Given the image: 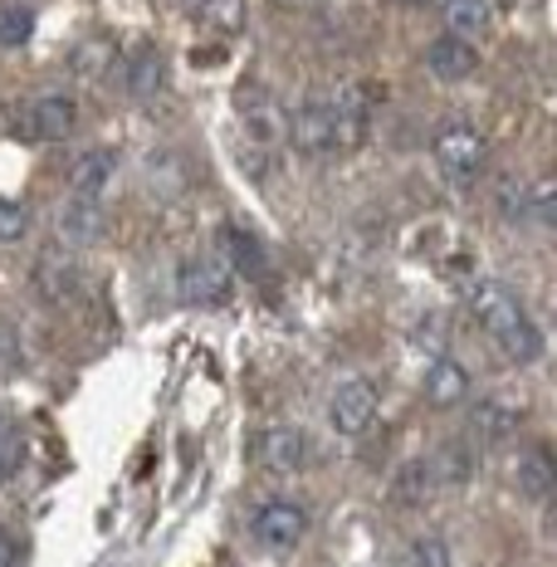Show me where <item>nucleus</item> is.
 <instances>
[{
  "instance_id": "f257e3e1",
  "label": "nucleus",
  "mask_w": 557,
  "mask_h": 567,
  "mask_svg": "<svg viewBox=\"0 0 557 567\" xmlns=\"http://www.w3.org/2000/svg\"><path fill=\"white\" fill-rule=\"evenodd\" d=\"M465 303H470V313L484 323V333L494 338V348H499L508 362H533L538 358V348H543L538 328L528 323V313L518 309V299L504 289V284H494V279L470 284Z\"/></svg>"
},
{
  "instance_id": "f03ea898",
  "label": "nucleus",
  "mask_w": 557,
  "mask_h": 567,
  "mask_svg": "<svg viewBox=\"0 0 557 567\" xmlns=\"http://www.w3.org/2000/svg\"><path fill=\"white\" fill-rule=\"evenodd\" d=\"M484 157H489V147H484L479 127L474 123H445L441 133H435V167L450 186H470L474 176L484 172Z\"/></svg>"
},
{
  "instance_id": "7ed1b4c3",
  "label": "nucleus",
  "mask_w": 557,
  "mask_h": 567,
  "mask_svg": "<svg viewBox=\"0 0 557 567\" xmlns=\"http://www.w3.org/2000/svg\"><path fill=\"white\" fill-rule=\"evenodd\" d=\"M230 284H235V275L225 269V259L192 255V259H182V269H176V299L192 303V309H216V303H225Z\"/></svg>"
},
{
  "instance_id": "20e7f679",
  "label": "nucleus",
  "mask_w": 557,
  "mask_h": 567,
  "mask_svg": "<svg viewBox=\"0 0 557 567\" xmlns=\"http://www.w3.org/2000/svg\"><path fill=\"white\" fill-rule=\"evenodd\" d=\"M283 133H289V142L303 152V157H323V152H333V147H338L333 103H323V99H303L299 109L289 113Z\"/></svg>"
},
{
  "instance_id": "39448f33",
  "label": "nucleus",
  "mask_w": 557,
  "mask_h": 567,
  "mask_svg": "<svg viewBox=\"0 0 557 567\" xmlns=\"http://www.w3.org/2000/svg\"><path fill=\"white\" fill-rule=\"evenodd\" d=\"M303 528H308V514L293 499H269V504H259L255 509V538L265 543V548H275V553L299 548Z\"/></svg>"
},
{
  "instance_id": "423d86ee",
  "label": "nucleus",
  "mask_w": 557,
  "mask_h": 567,
  "mask_svg": "<svg viewBox=\"0 0 557 567\" xmlns=\"http://www.w3.org/2000/svg\"><path fill=\"white\" fill-rule=\"evenodd\" d=\"M377 411V392L372 382H362V377H348V382H338L333 401H328V416H333V431L338 435H358L367 421H372Z\"/></svg>"
},
{
  "instance_id": "0eeeda50",
  "label": "nucleus",
  "mask_w": 557,
  "mask_h": 567,
  "mask_svg": "<svg viewBox=\"0 0 557 567\" xmlns=\"http://www.w3.org/2000/svg\"><path fill=\"white\" fill-rule=\"evenodd\" d=\"M103 235V206L99 196H69L64 210H59V240L74 245V250H84V245H93Z\"/></svg>"
},
{
  "instance_id": "6e6552de",
  "label": "nucleus",
  "mask_w": 557,
  "mask_h": 567,
  "mask_svg": "<svg viewBox=\"0 0 557 567\" xmlns=\"http://www.w3.org/2000/svg\"><path fill=\"white\" fill-rule=\"evenodd\" d=\"M240 123L250 127V137L259 142V147H269V142L283 133V123H289V117L279 113L275 93H265L259 84H245L240 89Z\"/></svg>"
},
{
  "instance_id": "1a4fd4ad",
  "label": "nucleus",
  "mask_w": 557,
  "mask_h": 567,
  "mask_svg": "<svg viewBox=\"0 0 557 567\" xmlns=\"http://www.w3.org/2000/svg\"><path fill=\"white\" fill-rule=\"evenodd\" d=\"M25 127H30V137H40V142H64V137L79 127V109H74V99H64V93H50V99L30 103Z\"/></svg>"
},
{
  "instance_id": "9d476101",
  "label": "nucleus",
  "mask_w": 557,
  "mask_h": 567,
  "mask_svg": "<svg viewBox=\"0 0 557 567\" xmlns=\"http://www.w3.org/2000/svg\"><path fill=\"white\" fill-rule=\"evenodd\" d=\"M425 64H431L435 79L455 84V79H470L474 74V64H479V50H474V40L441 34V40H431V50H425Z\"/></svg>"
},
{
  "instance_id": "9b49d317",
  "label": "nucleus",
  "mask_w": 557,
  "mask_h": 567,
  "mask_svg": "<svg viewBox=\"0 0 557 567\" xmlns=\"http://www.w3.org/2000/svg\"><path fill=\"white\" fill-rule=\"evenodd\" d=\"M259 460H265L269 470H279V475H293L308 460V435L293 431V425H269V431L259 435Z\"/></svg>"
},
{
  "instance_id": "f8f14e48",
  "label": "nucleus",
  "mask_w": 557,
  "mask_h": 567,
  "mask_svg": "<svg viewBox=\"0 0 557 567\" xmlns=\"http://www.w3.org/2000/svg\"><path fill=\"white\" fill-rule=\"evenodd\" d=\"M220 250H225V269H230V275H245V279H259L269 265L265 245L240 226H220Z\"/></svg>"
},
{
  "instance_id": "ddd939ff",
  "label": "nucleus",
  "mask_w": 557,
  "mask_h": 567,
  "mask_svg": "<svg viewBox=\"0 0 557 567\" xmlns=\"http://www.w3.org/2000/svg\"><path fill=\"white\" fill-rule=\"evenodd\" d=\"M465 396H470V372L460 368V362H450V358H435L431 377H425V401L445 411V406H460Z\"/></svg>"
},
{
  "instance_id": "4468645a",
  "label": "nucleus",
  "mask_w": 557,
  "mask_h": 567,
  "mask_svg": "<svg viewBox=\"0 0 557 567\" xmlns=\"http://www.w3.org/2000/svg\"><path fill=\"white\" fill-rule=\"evenodd\" d=\"M162 79H167V64H162V54L152 50V44H142V50L127 54V64H123V89L133 93V99H152V93L162 89Z\"/></svg>"
},
{
  "instance_id": "2eb2a0df",
  "label": "nucleus",
  "mask_w": 557,
  "mask_h": 567,
  "mask_svg": "<svg viewBox=\"0 0 557 567\" xmlns=\"http://www.w3.org/2000/svg\"><path fill=\"white\" fill-rule=\"evenodd\" d=\"M518 421H524V411L504 396H489L470 411V431L479 435V441H508V431H514Z\"/></svg>"
},
{
  "instance_id": "dca6fc26",
  "label": "nucleus",
  "mask_w": 557,
  "mask_h": 567,
  "mask_svg": "<svg viewBox=\"0 0 557 567\" xmlns=\"http://www.w3.org/2000/svg\"><path fill=\"white\" fill-rule=\"evenodd\" d=\"M113 167H117V157L109 147H89L84 157L74 162L69 182H74L79 196H103V192H109V182H113Z\"/></svg>"
},
{
  "instance_id": "f3484780",
  "label": "nucleus",
  "mask_w": 557,
  "mask_h": 567,
  "mask_svg": "<svg viewBox=\"0 0 557 567\" xmlns=\"http://www.w3.org/2000/svg\"><path fill=\"white\" fill-rule=\"evenodd\" d=\"M445 25L460 40H479L489 30V0H445Z\"/></svg>"
},
{
  "instance_id": "a211bd4d",
  "label": "nucleus",
  "mask_w": 557,
  "mask_h": 567,
  "mask_svg": "<svg viewBox=\"0 0 557 567\" xmlns=\"http://www.w3.org/2000/svg\"><path fill=\"white\" fill-rule=\"evenodd\" d=\"M474 470H479V460H474V451H470L465 441H450L445 451L431 460V475L441 480V484H470Z\"/></svg>"
},
{
  "instance_id": "6ab92c4d",
  "label": "nucleus",
  "mask_w": 557,
  "mask_h": 567,
  "mask_svg": "<svg viewBox=\"0 0 557 567\" xmlns=\"http://www.w3.org/2000/svg\"><path fill=\"white\" fill-rule=\"evenodd\" d=\"M518 484H524L528 499H553V451L548 445H538V451L524 455V465H518Z\"/></svg>"
},
{
  "instance_id": "aec40b11",
  "label": "nucleus",
  "mask_w": 557,
  "mask_h": 567,
  "mask_svg": "<svg viewBox=\"0 0 557 567\" xmlns=\"http://www.w3.org/2000/svg\"><path fill=\"white\" fill-rule=\"evenodd\" d=\"M431 460H406V465L396 470V480H391V494H396L401 504H416L431 494Z\"/></svg>"
},
{
  "instance_id": "412c9836",
  "label": "nucleus",
  "mask_w": 557,
  "mask_h": 567,
  "mask_svg": "<svg viewBox=\"0 0 557 567\" xmlns=\"http://www.w3.org/2000/svg\"><path fill=\"white\" fill-rule=\"evenodd\" d=\"M34 34V10L30 6H6L0 10V50H20Z\"/></svg>"
},
{
  "instance_id": "4be33fe9",
  "label": "nucleus",
  "mask_w": 557,
  "mask_h": 567,
  "mask_svg": "<svg viewBox=\"0 0 557 567\" xmlns=\"http://www.w3.org/2000/svg\"><path fill=\"white\" fill-rule=\"evenodd\" d=\"M245 10H250V6H245V0H206V6H200L196 16L206 20L210 30H220V34H235V30L245 25Z\"/></svg>"
},
{
  "instance_id": "5701e85b",
  "label": "nucleus",
  "mask_w": 557,
  "mask_h": 567,
  "mask_svg": "<svg viewBox=\"0 0 557 567\" xmlns=\"http://www.w3.org/2000/svg\"><path fill=\"white\" fill-rule=\"evenodd\" d=\"M406 567H450V548L441 538H416L406 553Z\"/></svg>"
},
{
  "instance_id": "b1692460",
  "label": "nucleus",
  "mask_w": 557,
  "mask_h": 567,
  "mask_svg": "<svg viewBox=\"0 0 557 567\" xmlns=\"http://www.w3.org/2000/svg\"><path fill=\"white\" fill-rule=\"evenodd\" d=\"M30 230V216L25 206H16V200L0 196V240H20V235Z\"/></svg>"
},
{
  "instance_id": "393cba45",
  "label": "nucleus",
  "mask_w": 557,
  "mask_h": 567,
  "mask_svg": "<svg viewBox=\"0 0 557 567\" xmlns=\"http://www.w3.org/2000/svg\"><path fill=\"white\" fill-rule=\"evenodd\" d=\"M553 200H557V192H553V182H543V186H533V196L524 200V206H533V220H538V226H548L553 230Z\"/></svg>"
},
{
  "instance_id": "a878e982",
  "label": "nucleus",
  "mask_w": 557,
  "mask_h": 567,
  "mask_svg": "<svg viewBox=\"0 0 557 567\" xmlns=\"http://www.w3.org/2000/svg\"><path fill=\"white\" fill-rule=\"evenodd\" d=\"M113 50H109V44H89V50L84 54H74V69H84V74H99V64H103V59H109Z\"/></svg>"
},
{
  "instance_id": "bb28decb",
  "label": "nucleus",
  "mask_w": 557,
  "mask_h": 567,
  "mask_svg": "<svg viewBox=\"0 0 557 567\" xmlns=\"http://www.w3.org/2000/svg\"><path fill=\"white\" fill-rule=\"evenodd\" d=\"M524 186H518V182H504L499 186V210H504V216H518V210H524Z\"/></svg>"
},
{
  "instance_id": "cd10ccee",
  "label": "nucleus",
  "mask_w": 557,
  "mask_h": 567,
  "mask_svg": "<svg viewBox=\"0 0 557 567\" xmlns=\"http://www.w3.org/2000/svg\"><path fill=\"white\" fill-rule=\"evenodd\" d=\"M0 567H16V538L0 528Z\"/></svg>"
},
{
  "instance_id": "c85d7f7f",
  "label": "nucleus",
  "mask_w": 557,
  "mask_h": 567,
  "mask_svg": "<svg viewBox=\"0 0 557 567\" xmlns=\"http://www.w3.org/2000/svg\"><path fill=\"white\" fill-rule=\"evenodd\" d=\"M182 6H186V10H192V16H196V10H200V6H206V0H182Z\"/></svg>"
},
{
  "instance_id": "c756f323",
  "label": "nucleus",
  "mask_w": 557,
  "mask_h": 567,
  "mask_svg": "<svg viewBox=\"0 0 557 567\" xmlns=\"http://www.w3.org/2000/svg\"><path fill=\"white\" fill-rule=\"evenodd\" d=\"M6 431H10V425H6V421H0V441H6Z\"/></svg>"
},
{
  "instance_id": "7c9ffc66",
  "label": "nucleus",
  "mask_w": 557,
  "mask_h": 567,
  "mask_svg": "<svg viewBox=\"0 0 557 567\" xmlns=\"http://www.w3.org/2000/svg\"><path fill=\"white\" fill-rule=\"evenodd\" d=\"M406 6H421V0H406Z\"/></svg>"
}]
</instances>
